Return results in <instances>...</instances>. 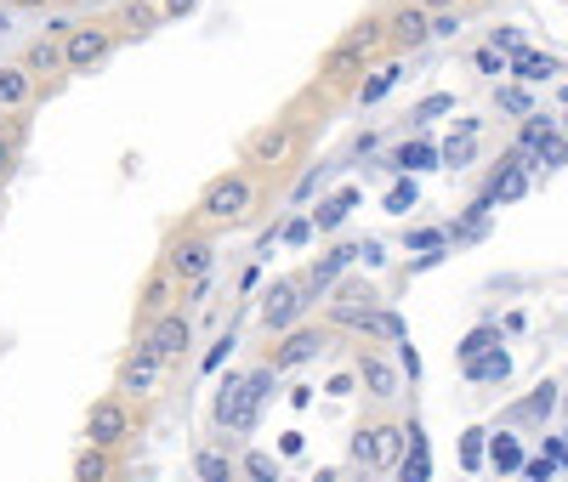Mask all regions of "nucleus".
I'll list each match as a JSON object with an SVG mask.
<instances>
[{"instance_id":"nucleus-15","label":"nucleus","mask_w":568,"mask_h":482,"mask_svg":"<svg viewBox=\"0 0 568 482\" xmlns=\"http://www.w3.org/2000/svg\"><path fill=\"white\" fill-rule=\"evenodd\" d=\"M318 74H324L329 85H347L353 74H364V52H353L347 40H342V45H329V58L318 63Z\"/></svg>"},{"instance_id":"nucleus-10","label":"nucleus","mask_w":568,"mask_h":482,"mask_svg":"<svg viewBox=\"0 0 568 482\" xmlns=\"http://www.w3.org/2000/svg\"><path fill=\"white\" fill-rule=\"evenodd\" d=\"M154 375H160V358L136 341V352H131V358H125V369H120V392H125V398L154 392Z\"/></svg>"},{"instance_id":"nucleus-47","label":"nucleus","mask_w":568,"mask_h":482,"mask_svg":"<svg viewBox=\"0 0 568 482\" xmlns=\"http://www.w3.org/2000/svg\"><path fill=\"white\" fill-rule=\"evenodd\" d=\"M194 7H200V0H165V7H160V18H187Z\"/></svg>"},{"instance_id":"nucleus-2","label":"nucleus","mask_w":568,"mask_h":482,"mask_svg":"<svg viewBox=\"0 0 568 482\" xmlns=\"http://www.w3.org/2000/svg\"><path fill=\"white\" fill-rule=\"evenodd\" d=\"M307 307H313V289H307L302 278H278V284L267 289V296H262V329H267V335L296 329Z\"/></svg>"},{"instance_id":"nucleus-40","label":"nucleus","mask_w":568,"mask_h":482,"mask_svg":"<svg viewBox=\"0 0 568 482\" xmlns=\"http://www.w3.org/2000/svg\"><path fill=\"white\" fill-rule=\"evenodd\" d=\"M426 29H433V40H455L460 34V12H433V18H426Z\"/></svg>"},{"instance_id":"nucleus-13","label":"nucleus","mask_w":568,"mask_h":482,"mask_svg":"<svg viewBox=\"0 0 568 482\" xmlns=\"http://www.w3.org/2000/svg\"><path fill=\"white\" fill-rule=\"evenodd\" d=\"M29 80L34 74H58L63 69V40H52V34H40V40H29V52H23V63H18Z\"/></svg>"},{"instance_id":"nucleus-14","label":"nucleus","mask_w":568,"mask_h":482,"mask_svg":"<svg viewBox=\"0 0 568 482\" xmlns=\"http://www.w3.org/2000/svg\"><path fill=\"white\" fill-rule=\"evenodd\" d=\"M171 301H176V278H171V273L160 267V273H154L149 284H142V301H136V312L154 324L160 312H171Z\"/></svg>"},{"instance_id":"nucleus-38","label":"nucleus","mask_w":568,"mask_h":482,"mask_svg":"<svg viewBox=\"0 0 568 482\" xmlns=\"http://www.w3.org/2000/svg\"><path fill=\"white\" fill-rule=\"evenodd\" d=\"M489 347H495V329H471V335H466V341H460V358L471 363V358H484Z\"/></svg>"},{"instance_id":"nucleus-8","label":"nucleus","mask_w":568,"mask_h":482,"mask_svg":"<svg viewBox=\"0 0 568 482\" xmlns=\"http://www.w3.org/2000/svg\"><path fill=\"white\" fill-rule=\"evenodd\" d=\"M329 341H324V329H284V341L273 347V375H284V369H302V363H313L318 352H324Z\"/></svg>"},{"instance_id":"nucleus-37","label":"nucleus","mask_w":568,"mask_h":482,"mask_svg":"<svg viewBox=\"0 0 568 482\" xmlns=\"http://www.w3.org/2000/svg\"><path fill=\"white\" fill-rule=\"evenodd\" d=\"M484 438H489V431H466V438H460V460H466V471H478V465H484Z\"/></svg>"},{"instance_id":"nucleus-17","label":"nucleus","mask_w":568,"mask_h":482,"mask_svg":"<svg viewBox=\"0 0 568 482\" xmlns=\"http://www.w3.org/2000/svg\"><path fill=\"white\" fill-rule=\"evenodd\" d=\"M29 96H34V80L18 63H0V109H29Z\"/></svg>"},{"instance_id":"nucleus-34","label":"nucleus","mask_w":568,"mask_h":482,"mask_svg":"<svg viewBox=\"0 0 568 482\" xmlns=\"http://www.w3.org/2000/svg\"><path fill=\"white\" fill-rule=\"evenodd\" d=\"M433 160H438V148H426V142H415V148H398V154H393V165H404V171H426Z\"/></svg>"},{"instance_id":"nucleus-22","label":"nucleus","mask_w":568,"mask_h":482,"mask_svg":"<svg viewBox=\"0 0 568 482\" xmlns=\"http://www.w3.org/2000/svg\"><path fill=\"white\" fill-rule=\"evenodd\" d=\"M120 23H125V34H154V23H160V7H149V0H125L120 7Z\"/></svg>"},{"instance_id":"nucleus-9","label":"nucleus","mask_w":568,"mask_h":482,"mask_svg":"<svg viewBox=\"0 0 568 482\" xmlns=\"http://www.w3.org/2000/svg\"><path fill=\"white\" fill-rule=\"evenodd\" d=\"M387 23V45H398V52H420L426 40H433V29H426V12L415 7V0H404V7L393 12V18H382Z\"/></svg>"},{"instance_id":"nucleus-3","label":"nucleus","mask_w":568,"mask_h":482,"mask_svg":"<svg viewBox=\"0 0 568 482\" xmlns=\"http://www.w3.org/2000/svg\"><path fill=\"white\" fill-rule=\"evenodd\" d=\"M142 347L160 358V369H165V363H182V352L194 347V318H187L182 307L160 312V318L149 324V335H142Z\"/></svg>"},{"instance_id":"nucleus-36","label":"nucleus","mask_w":568,"mask_h":482,"mask_svg":"<svg viewBox=\"0 0 568 482\" xmlns=\"http://www.w3.org/2000/svg\"><path fill=\"white\" fill-rule=\"evenodd\" d=\"M353 460H358L364 471L375 465V425H358V431H353Z\"/></svg>"},{"instance_id":"nucleus-32","label":"nucleus","mask_w":568,"mask_h":482,"mask_svg":"<svg viewBox=\"0 0 568 482\" xmlns=\"http://www.w3.org/2000/svg\"><path fill=\"white\" fill-rule=\"evenodd\" d=\"M489 52H500V58L511 52V58H517V52H529V34H524V29H495V34H489Z\"/></svg>"},{"instance_id":"nucleus-28","label":"nucleus","mask_w":568,"mask_h":482,"mask_svg":"<svg viewBox=\"0 0 568 482\" xmlns=\"http://www.w3.org/2000/svg\"><path fill=\"white\" fill-rule=\"evenodd\" d=\"M398 74H404L398 63H387V69H375V80H369V85H358V103H382V96H387V91L398 85Z\"/></svg>"},{"instance_id":"nucleus-19","label":"nucleus","mask_w":568,"mask_h":482,"mask_svg":"<svg viewBox=\"0 0 568 482\" xmlns=\"http://www.w3.org/2000/svg\"><path fill=\"white\" fill-rule=\"evenodd\" d=\"M114 476V460H109V449H80L74 454V471H69V482H109Z\"/></svg>"},{"instance_id":"nucleus-11","label":"nucleus","mask_w":568,"mask_h":482,"mask_svg":"<svg viewBox=\"0 0 568 482\" xmlns=\"http://www.w3.org/2000/svg\"><path fill=\"white\" fill-rule=\"evenodd\" d=\"M358 380H364V392H369L375 403L398 398V369H393L387 358H375V352H364V358H358Z\"/></svg>"},{"instance_id":"nucleus-44","label":"nucleus","mask_w":568,"mask_h":482,"mask_svg":"<svg viewBox=\"0 0 568 482\" xmlns=\"http://www.w3.org/2000/svg\"><path fill=\"white\" fill-rule=\"evenodd\" d=\"M358 261H364V267H382V261H387L382 238H358Z\"/></svg>"},{"instance_id":"nucleus-42","label":"nucleus","mask_w":568,"mask_h":482,"mask_svg":"<svg viewBox=\"0 0 568 482\" xmlns=\"http://www.w3.org/2000/svg\"><path fill=\"white\" fill-rule=\"evenodd\" d=\"M227 352H233V329H222V335H216V347L205 352V375H211V369H222V358H227Z\"/></svg>"},{"instance_id":"nucleus-50","label":"nucleus","mask_w":568,"mask_h":482,"mask_svg":"<svg viewBox=\"0 0 568 482\" xmlns=\"http://www.w3.org/2000/svg\"><path fill=\"white\" fill-rule=\"evenodd\" d=\"M7 7H12V12H45L52 0H7Z\"/></svg>"},{"instance_id":"nucleus-35","label":"nucleus","mask_w":568,"mask_h":482,"mask_svg":"<svg viewBox=\"0 0 568 482\" xmlns=\"http://www.w3.org/2000/svg\"><path fill=\"white\" fill-rule=\"evenodd\" d=\"M449 109H455V96L433 91V96H420V103H415V114H409V120H438V114H449Z\"/></svg>"},{"instance_id":"nucleus-25","label":"nucleus","mask_w":568,"mask_h":482,"mask_svg":"<svg viewBox=\"0 0 568 482\" xmlns=\"http://www.w3.org/2000/svg\"><path fill=\"white\" fill-rule=\"evenodd\" d=\"M466 375H471V380H506V375H511V358H506L500 347H489L484 358L466 363Z\"/></svg>"},{"instance_id":"nucleus-52","label":"nucleus","mask_w":568,"mask_h":482,"mask_svg":"<svg viewBox=\"0 0 568 482\" xmlns=\"http://www.w3.org/2000/svg\"><path fill=\"white\" fill-rule=\"evenodd\" d=\"M63 7H85V0H63Z\"/></svg>"},{"instance_id":"nucleus-5","label":"nucleus","mask_w":568,"mask_h":482,"mask_svg":"<svg viewBox=\"0 0 568 482\" xmlns=\"http://www.w3.org/2000/svg\"><path fill=\"white\" fill-rule=\"evenodd\" d=\"M211 267H216V238H211V233H182L176 245H171V256H165V273H171L176 284L211 278Z\"/></svg>"},{"instance_id":"nucleus-43","label":"nucleus","mask_w":568,"mask_h":482,"mask_svg":"<svg viewBox=\"0 0 568 482\" xmlns=\"http://www.w3.org/2000/svg\"><path fill=\"white\" fill-rule=\"evenodd\" d=\"M387 211H415V182H398L387 193Z\"/></svg>"},{"instance_id":"nucleus-45","label":"nucleus","mask_w":568,"mask_h":482,"mask_svg":"<svg viewBox=\"0 0 568 482\" xmlns=\"http://www.w3.org/2000/svg\"><path fill=\"white\" fill-rule=\"evenodd\" d=\"M393 347H398V363H404V369H409V380H415V375H420V352L409 347V335H404V341H393Z\"/></svg>"},{"instance_id":"nucleus-12","label":"nucleus","mask_w":568,"mask_h":482,"mask_svg":"<svg viewBox=\"0 0 568 482\" xmlns=\"http://www.w3.org/2000/svg\"><path fill=\"white\" fill-rule=\"evenodd\" d=\"M291 142H296V125H267V131H256L251 136V165H278L284 154H291Z\"/></svg>"},{"instance_id":"nucleus-26","label":"nucleus","mask_w":568,"mask_h":482,"mask_svg":"<svg viewBox=\"0 0 568 482\" xmlns=\"http://www.w3.org/2000/svg\"><path fill=\"white\" fill-rule=\"evenodd\" d=\"M364 335H382V341H404L409 329H404V318H398L393 307H375V312H369V324H364Z\"/></svg>"},{"instance_id":"nucleus-7","label":"nucleus","mask_w":568,"mask_h":482,"mask_svg":"<svg viewBox=\"0 0 568 482\" xmlns=\"http://www.w3.org/2000/svg\"><path fill=\"white\" fill-rule=\"evenodd\" d=\"M375 307H382V296H375V289H369L364 278H347V284L336 289V301H329V324H342V329H364Z\"/></svg>"},{"instance_id":"nucleus-33","label":"nucleus","mask_w":568,"mask_h":482,"mask_svg":"<svg viewBox=\"0 0 568 482\" xmlns=\"http://www.w3.org/2000/svg\"><path fill=\"white\" fill-rule=\"evenodd\" d=\"M495 103H500L506 114H524V120L535 114V103H529V91H524V85H500V91H495Z\"/></svg>"},{"instance_id":"nucleus-29","label":"nucleus","mask_w":568,"mask_h":482,"mask_svg":"<svg viewBox=\"0 0 568 482\" xmlns=\"http://www.w3.org/2000/svg\"><path fill=\"white\" fill-rule=\"evenodd\" d=\"M551 409H557V380H540V386H535V398L517 409V414H524V420H546Z\"/></svg>"},{"instance_id":"nucleus-46","label":"nucleus","mask_w":568,"mask_h":482,"mask_svg":"<svg viewBox=\"0 0 568 482\" xmlns=\"http://www.w3.org/2000/svg\"><path fill=\"white\" fill-rule=\"evenodd\" d=\"M478 69H484V74H506V58H500V52H489V45H484V52H478Z\"/></svg>"},{"instance_id":"nucleus-16","label":"nucleus","mask_w":568,"mask_h":482,"mask_svg":"<svg viewBox=\"0 0 568 482\" xmlns=\"http://www.w3.org/2000/svg\"><path fill=\"white\" fill-rule=\"evenodd\" d=\"M353 205H358V187H342L336 199H318V211H313L307 222H313L318 233H336V227L347 222V211H353Z\"/></svg>"},{"instance_id":"nucleus-48","label":"nucleus","mask_w":568,"mask_h":482,"mask_svg":"<svg viewBox=\"0 0 568 482\" xmlns=\"http://www.w3.org/2000/svg\"><path fill=\"white\" fill-rule=\"evenodd\" d=\"M12 160H18V148H12V142H0V187H7V176H12Z\"/></svg>"},{"instance_id":"nucleus-21","label":"nucleus","mask_w":568,"mask_h":482,"mask_svg":"<svg viewBox=\"0 0 568 482\" xmlns=\"http://www.w3.org/2000/svg\"><path fill=\"white\" fill-rule=\"evenodd\" d=\"M524 193H529V176H524V171H517V154H511V160L500 165V176H495V187H489V199H495V205H500V199L511 205V199H524Z\"/></svg>"},{"instance_id":"nucleus-24","label":"nucleus","mask_w":568,"mask_h":482,"mask_svg":"<svg viewBox=\"0 0 568 482\" xmlns=\"http://www.w3.org/2000/svg\"><path fill=\"white\" fill-rule=\"evenodd\" d=\"M347 45H353V52H364V58L382 52V45H387V23H382V18H364V23L347 34Z\"/></svg>"},{"instance_id":"nucleus-31","label":"nucleus","mask_w":568,"mask_h":482,"mask_svg":"<svg viewBox=\"0 0 568 482\" xmlns=\"http://www.w3.org/2000/svg\"><path fill=\"white\" fill-rule=\"evenodd\" d=\"M444 245H449L444 227H409V233H404V250H415V256H420V250H444Z\"/></svg>"},{"instance_id":"nucleus-1","label":"nucleus","mask_w":568,"mask_h":482,"mask_svg":"<svg viewBox=\"0 0 568 482\" xmlns=\"http://www.w3.org/2000/svg\"><path fill=\"white\" fill-rule=\"evenodd\" d=\"M114 58V29L103 23H74L63 34V69L69 74H91V69H103Z\"/></svg>"},{"instance_id":"nucleus-30","label":"nucleus","mask_w":568,"mask_h":482,"mask_svg":"<svg viewBox=\"0 0 568 482\" xmlns=\"http://www.w3.org/2000/svg\"><path fill=\"white\" fill-rule=\"evenodd\" d=\"M240 471H245V482H278V460L262 454V449H251V454L240 460Z\"/></svg>"},{"instance_id":"nucleus-49","label":"nucleus","mask_w":568,"mask_h":482,"mask_svg":"<svg viewBox=\"0 0 568 482\" xmlns=\"http://www.w3.org/2000/svg\"><path fill=\"white\" fill-rule=\"evenodd\" d=\"M415 7H420L426 18H433V12H455V7H460V0H415Z\"/></svg>"},{"instance_id":"nucleus-20","label":"nucleus","mask_w":568,"mask_h":482,"mask_svg":"<svg viewBox=\"0 0 568 482\" xmlns=\"http://www.w3.org/2000/svg\"><path fill=\"white\" fill-rule=\"evenodd\" d=\"M194 476L200 482H233V476H240V465H233L222 449H200L194 454Z\"/></svg>"},{"instance_id":"nucleus-23","label":"nucleus","mask_w":568,"mask_h":482,"mask_svg":"<svg viewBox=\"0 0 568 482\" xmlns=\"http://www.w3.org/2000/svg\"><path fill=\"white\" fill-rule=\"evenodd\" d=\"M398 454H404V425H375V465L393 471Z\"/></svg>"},{"instance_id":"nucleus-41","label":"nucleus","mask_w":568,"mask_h":482,"mask_svg":"<svg viewBox=\"0 0 568 482\" xmlns=\"http://www.w3.org/2000/svg\"><path fill=\"white\" fill-rule=\"evenodd\" d=\"M278 238H284V245H307V238H313V222H307V216L284 222V227H278Z\"/></svg>"},{"instance_id":"nucleus-4","label":"nucleus","mask_w":568,"mask_h":482,"mask_svg":"<svg viewBox=\"0 0 568 482\" xmlns=\"http://www.w3.org/2000/svg\"><path fill=\"white\" fill-rule=\"evenodd\" d=\"M251 199H256L251 176H245V171H233V176H216V182L205 187L200 216H211V222H240V216L251 211Z\"/></svg>"},{"instance_id":"nucleus-18","label":"nucleus","mask_w":568,"mask_h":482,"mask_svg":"<svg viewBox=\"0 0 568 482\" xmlns=\"http://www.w3.org/2000/svg\"><path fill=\"white\" fill-rule=\"evenodd\" d=\"M506 74H517L524 85H540V80L557 74V58H546V52H535V45H529V52H517V58L506 63Z\"/></svg>"},{"instance_id":"nucleus-27","label":"nucleus","mask_w":568,"mask_h":482,"mask_svg":"<svg viewBox=\"0 0 568 482\" xmlns=\"http://www.w3.org/2000/svg\"><path fill=\"white\" fill-rule=\"evenodd\" d=\"M489 460H495V471H517V465H524V449H517V438H511V431L489 438Z\"/></svg>"},{"instance_id":"nucleus-39","label":"nucleus","mask_w":568,"mask_h":482,"mask_svg":"<svg viewBox=\"0 0 568 482\" xmlns=\"http://www.w3.org/2000/svg\"><path fill=\"white\" fill-rule=\"evenodd\" d=\"M471 154H478V148H471V136H460V142H449V148H438V160H444L449 171H460V165H471Z\"/></svg>"},{"instance_id":"nucleus-51","label":"nucleus","mask_w":568,"mask_h":482,"mask_svg":"<svg viewBox=\"0 0 568 482\" xmlns=\"http://www.w3.org/2000/svg\"><path fill=\"white\" fill-rule=\"evenodd\" d=\"M313 482H342V476H336V471H318V476H313Z\"/></svg>"},{"instance_id":"nucleus-6","label":"nucleus","mask_w":568,"mask_h":482,"mask_svg":"<svg viewBox=\"0 0 568 482\" xmlns=\"http://www.w3.org/2000/svg\"><path fill=\"white\" fill-rule=\"evenodd\" d=\"M85 438H91V449H114V443H125V438H131V414H125V403H120V398H98V403H91V414H85Z\"/></svg>"}]
</instances>
